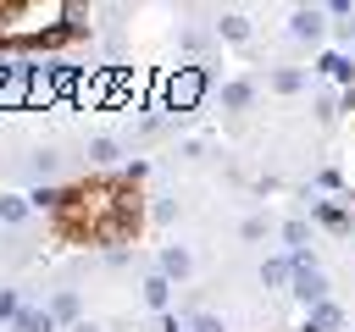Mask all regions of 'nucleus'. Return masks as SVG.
Wrapping results in <instances>:
<instances>
[{
    "mask_svg": "<svg viewBox=\"0 0 355 332\" xmlns=\"http://www.w3.org/2000/svg\"><path fill=\"white\" fill-rule=\"evenodd\" d=\"M288 271H294L288 260H266V266H261V282H266V288H277V282H283Z\"/></svg>",
    "mask_w": 355,
    "mask_h": 332,
    "instance_id": "obj_16",
    "label": "nucleus"
},
{
    "mask_svg": "<svg viewBox=\"0 0 355 332\" xmlns=\"http://www.w3.org/2000/svg\"><path fill=\"white\" fill-rule=\"evenodd\" d=\"M288 33H294V39H322V11L300 6V11L288 17Z\"/></svg>",
    "mask_w": 355,
    "mask_h": 332,
    "instance_id": "obj_5",
    "label": "nucleus"
},
{
    "mask_svg": "<svg viewBox=\"0 0 355 332\" xmlns=\"http://www.w3.org/2000/svg\"><path fill=\"white\" fill-rule=\"evenodd\" d=\"M55 227L67 238H128L139 227V188L122 183V177H94V183H78L67 188V205L55 210Z\"/></svg>",
    "mask_w": 355,
    "mask_h": 332,
    "instance_id": "obj_1",
    "label": "nucleus"
},
{
    "mask_svg": "<svg viewBox=\"0 0 355 332\" xmlns=\"http://www.w3.org/2000/svg\"><path fill=\"white\" fill-rule=\"evenodd\" d=\"M166 299H172V282L155 271V277H144V304L150 310H166Z\"/></svg>",
    "mask_w": 355,
    "mask_h": 332,
    "instance_id": "obj_7",
    "label": "nucleus"
},
{
    "mask_svg": "<svg viewBox=\"0 0 355 332\" xmlns=\"http://www.w3.org/2000/svg\"><path fill=\"white\" fill-rule=\"evenodd\" d=\"M294 293L316 310V304H327V277H322L316 266H311V271H294Z\"/></svg>",
    "mask_w": 355,
    "mask_h": 332,
    "instance_id": "obj_4",
    "label": "nucleus"
},
{
    "mask_svg": "<svg viewBox=\"0 0 355 332\" xmlns=\"http://www.w3.org/2000/svg\"><path fill=\"white\" fill-rule=\"evenodd\" d=\"M67 6L61 0H6L0 6V44L22 50V44H67Z\"/></svg>",
    "mask_w": 355,
    "mask_h": 332,
    "instance_id": "obj_2",
    "label": "nucleus"
},
{
    "mask_svg": "<svg viewBox=\"0 0 355 332\" xmlns=\"http://www.w3.org/2000/svg\"><path fill=\"white\" fill-rule=\"evenodd\" d=\"M55 166H61V155H55V149H39V155H33V172H39V177H50Z\"/></svg>",
    "mask_w": 355,
    "mask_h": 332,
    "instance_id": "obj_19",
    "label": "nucleus"
},
{
    "mask_svg": "<svg viewBox=\"0 0 355 332\" xmlns=\"http://www.w3.org/2000/svg\"><path fill=\"white\" fill-rule=\"evenodd\" d=\"M333 326H338V304H316L305 321V332H333Z\"/></svg>",
    "mask_w": 355,
    "mask_h": 332,
    "instance_id": "obj_11",
    "label": "nucleus"
},
{
    "mask_svg": "<svg viewBox=\"0 0 355 332\" xmlns=\"http://www.w3.org/2000/svg\"><path fill=\"white\" fill-rule=\"evenodd\" d=\"M189 266H194V260H189V249H178V243H166V249H161V277H166V282H172V277H189Z\"/></svg>",
    "mask_w": 355,
    "mask_h": 332,
    "instance_id": "obj_6",
    "label": "nucleus"
},
{
    "mask_svg": "<svg viewBox=\"0 0 355 332\" xmlns=\"http://www.w3.org/2000/svg\"><path fill=\"white\" fill-rule=\"evenodd\" d=\"M216 33H222V39H250V22H244L239 11H227V17L216 22Z\"/></svg>",
    "mask_w": 355,
    "mask_h": 332,
    "instance_id": "obj_13",
    "label": "nucleus"
},
{
    "mask_svg": "<svg viewBox=\"0 0 355 332\" xmlns=\"http://www.w3.org/2000/svg\"><path fill=\"white\" fill-rule=\"evenodd\" d=\"M189 332H227V326H222L216 315H194V326H189Z\"/></svg>",
    "mask_w": 355,
    "mask_h": 332,
    "instance_id": "obj_23",
    "label": "nucleus"
},
{
    "mask_svg": "<svg viewBox=\"0 0 355 332\" xmlns=\"http://www.w3.org/2000/svg\"><path fill=\"white\" fill-rule=\"evenodd\" d=\"M0 315H6V321H17V315H22V304H17V293H11V288H0Z\"/></svg>",
    "mask_w": 355,
    "mask_h": 332,
    "instance_id": "obj_21",
    "label": "nucleus"
},
{
    "mask_svg": "<svg viewBox=\"0 0 355 332\" xmlns=\"http://www.w3.org/2000/svg\"><path fill=\"white\" fill-rule=\"evenodd\" d=\"M322 72H333V77H344V83L355 77V66H349L344 55H322Z\"/></svg>",
    "mask_w": 355,
    "mask_h": 332,
    "instance_id": "obj_17",
    "label": "nucleus"
},
{
    "mask_svg": "<svg viewBox=\"0 0 355 332\" xmlns=\"http://www.w3.org/2000/svg\"><path fill=\"white\" fill-rule=\"evenodd\" d=\"M11 326H17V332H55V315H50V310H22Z\"/></svg>",
    "mask_w": 355,
    "mask_h": 332,
    "instance_id": "obj_8",
    "label": "nucleus"
},
{
    "mask_svg": "<svg viewBox=\"0 0 355 332\" xmlns=\"http://www.w3.org/2000/svg\"><path fill=\"white\" fill-rule=\"evenodd\" d=\"M272 89H277V94H294V89H300V72L277 66V72H272Z\"/></svg>",
    "mask_w": 355,
    "mask_h": 332,
    "instance_id": "obj_18",
    "label": "nucleus"
},
{
    "mask_svg": "<svg viewBox=\"0 0 355 332\" xmlns=\"http://www.w3.org/2000/svg\"><path fill=\"white\" fill-rule=\"evenodd\" d=\"M50 315H55V321H78V293H72V288H61V293L50 299Z\"/></svg>",
    "mask_w": 355,
    "mask_h": 332,
    "instance_id": "obj_10",
    "label": "nucleus"
},
{
    "mask_svg": "<svg viewBox=\"0 0 355 332\" xmlns=\"http://www.w3.org/2000/svg\"><path fill=\"white\" fill-rule=\"evenodd\" d=\"M200 100H205V72L200 66H178V72L161 77V105L166 111H194Z\"/></svg>",
    "mask_w": 355,
    "mask_h": 332,
    "instance_id": "obj_3",
    "label": "nucleus"
},
{
    "mask_svg": "<svg viewBox=\"0 0 355 332\" xmlns=\"http://www.w3.org/2000/svg\"><path fill=\"white\" fill-rule=\"evenodd\" d=\"M116 155H122V144H116V138H94V144H89V160H94V166H111Z\"/></svg>",
    "mask_w": 355,
    "mask_h": 332,
    "instance_id": "obj_12",
    "label": "nucleus"
},
{
    "mask_svg": "<svg viewBox=\"0 0 355 332\" xmlns=\"http://www.w3.org/2000/svg\"><path fill=\"white\" fill-rule=\"evenodd\" d=\"M72 332H100V326H89V321H78V326H72Z\"/></svg>",
    "mask_w": 355,
    "mask_h": 332,
    "instance_id": "obj_24",
    "label": "nucleus"
},
{
    "mask_svg": "<svg viewBox=\"0 0 355 332\" xmlns=\"http://www.w3.org/2000/svg\"><path fill=\"white\" fill-rule=\"evenodd\" d=\"M283 238H288L294 249H305V238H311V227H305V221H288V227H283Z\"/></svg>",
    "mask_w": 355,
    "mask_h": 332,
    "instance_id": "obj_20",
    "label": "nucleus"
},
{
    "mask_svg": "<svg viewBox=\"0 0 355 332\" xmlns=\"http://www.w3.org/2000/svg\"><path fill=\"white\" fill-rule=\"evenodd\" d=\"M316 216H322V221H327L333 232H349V216H344L338 205H316Z\"/></svg>",
    "mask_w": 355,
    "mask_h": 332,
    "instance_id": "obj_15",
    "label": "nucleus"
},
{
    "mask_svg": "<svg viewBox=\"0 0 355 332\" xmlns=\"http://www.w3.org/2000/svg\"><path fill=\"white\" fill-rule=\"evenodd\" d=\"M28 210H33L28 199H17V194H0V221H22Z\"/></svg>",
    "mask_w": 355,
    "mask_h": 332,
    "instance_id": "obj_14",
    "label": "nucleus"
},
{
    "mask_svg": "<svg viewBox=\"0 0 355 332\" xmlns=\"http://www.w3.org/2000/svg\"><path fill=\"white\" fill-rule=\"evenodd\" d=\"M250 100H255V83H244V77H239V83H227V89H222V105H227V111H244V105H250Z\"/></svg>",
    "mask_w": 355,
    "mask_h": 332,
    "instance_id": "obj_9",
    "label": "nucleus"
},
{
    "mask_svg": "<svg viewBox=\"0 0 355 332\" xmlns=\"http://www.w3.org/2000/svg\"><path fill=\"white\" fill-rule=\"evenodd\" d=\"M150 216H155V221H172V216H178V199H155V210H150Z\"/></svg>",
    "mask_w": 355,
    "mask_h": 332,
    "instance_id": "obj_22",
    "label": "nucleus"
}]
</instances>
